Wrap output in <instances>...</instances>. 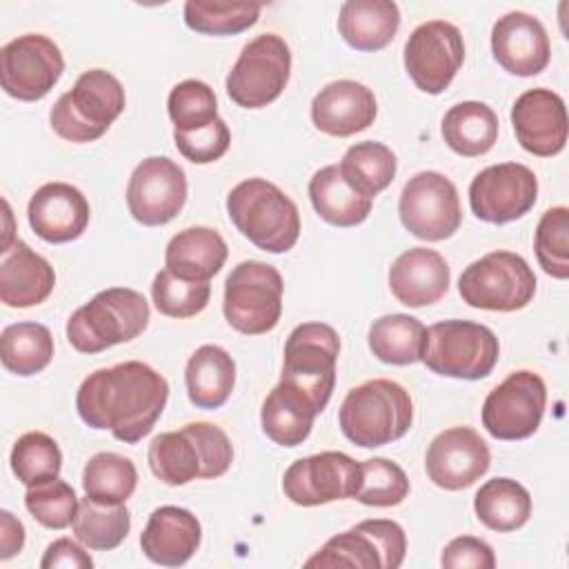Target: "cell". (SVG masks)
Masks as SVG:
<instances>
[{
	"label": "cell",
	"mask_w": 569,
	"mask_h": 569,
	"mask_svg": "<svg viewBox=\"0 0 569 569\" xmlns=\"http://www.w3.org/2000/svg\"><path fill=\"white\" fill-rule=\"evenodd\" d=\"M167 380L147 362L127 360L89 373L76 393V409L91 429H109L116 440L136 445L162 416Z\"/></svg>",
	"instance_id": "obj_1"
},
{
	"label": "cell",
	"mask_w": 569,
	"mask_h": 569,
	"mask_svg": "<svg viewBox=\"0 0 569 569\" xmlns=\"http://www.w3.org/2000/svg\"><path fill=\"white\" fill-rule=\"evenodd\" d=\"M231 460V440L211 422H189L178 431L158 433L147 451L151 473L171 487L196 478H220Z\"/></svg>",
	"instance_id": "obj_2"
},
{
	"label": "cell",
	"mask_w": 569,
	"mask_h": 569,
	"mask_svg": "<svg viewBox=\"0 0 569 569\" xmlns=\"http://www.w3.org/2000/svg\"><path fill=\"white\" fill-rule=\"evenodd\" d=\"M411 422L413 402L409 391L387 378H373L353 387L338 411L345 438L365 449L400 440Z\"/></svg>",
	"instance_id": "obj_3"
},
{
	"label": "cell",
	"mask_w": 569,
	"mask_h": 569,
	"mask_svg": "<svg viewBox=\"0 0 569 569\" xmlns=\"http://www.w3.org/2000/svg\"><path fill=\"white\" fill-rule=\"evenodd\" d=\"M227 213L236 229L267 253H287L300 236L296 202L273 182L249 178L227 196Z\"/></svg>",
	"instance_id": "obj_4"
},
{
	"label": "cell",
	"mask_w": 569,
	"mask_h": 569,
	"mask_svg": "<svg viewBox=\"0 0 569 569\" xmlns=\"http://www.w3.org/2000/svg\"><path fill=\"white\" fill-rule=\"evenodd\" d=\"M149 325V302L129 287H109L67 320V340L80 353H100L138 338Z\"/></svg>",
	"instance_id": "obj_5"
},
{
	"label": "cell",
	"mask_w": 569,
	"mask_h": 569,
	"mask_svg": "<svg viewBox=\"0 0 569 569\" xmlns=\"http://www.w3.org/2000/svg\"><path fill=\"white\" fill-rule=\"evenodd\" d=\"M124 87L104 69L84 71L51 107V129L69 142H93L124 111Z\"/></svg>",
	"instance_id": "obj_6"
},
{
	"label": "cell",
	"mask_w": 569,
	"mask_h": 569,
	"mask_svg": "<svg viewBox=\"0 0 569 569\" xmlns=\"http://www.w3.org/2000/svg\"><path fill=\"white\" fill-rule=\"evenodd\" d=\"M500 345L496 333L471 320H440L425 329L420 362L447 378L480 380L498 362Z\"/></svg>",
	"instance_id": "obj_7"
},
{
	"label": "cell",
	"mask_w": 569,
	"mask_h": 569,
	"mask_svg": "<svg viewBox=\"0 0 569 569\" xmlns=\"http://www.w3.org/2000/svg\"><path fill=\"white\" fill-rule=\"evenodd\" d=\"M338 353L340 338L331 325L302 322L284 342L280 382L300 391L320 413L333 393Z\"/></svg>",
	"instance_id": "obj_8"
},
{
	"label": "cell",
	"mask_w": 569,
	"mask_h": 569,
	"mask_svg": "<svg viewBox=\"0 0 569 569\" xmlns=\"http://www.w3.org/2000/svg\"><path fill=\"white\" fill-rule=\"evenodd\" d=\"M282 276L273 264L244 260L224 280L222 313L244 336L267 333L282 316Z\"/></svg>",
	"instance_id": "obj_9"
},
{
	"label": "cell",
	"mask_w": 569,
	"mask_h": 569,
	"mask_svg": "<svg viewBox=\"0 0 569 569\" xmlns=\"http://www.w3.org/2000/svg\"><path fill=\"white\" fill-rule=\"evenodd\" d=\"M458 293L473 309L509 313L533 300L536 276L522 256L491 251L460 273Z\"/></svg>",
	"instance_id": "obj_10"
},
{
	"label": "cell",
	"mask_w": 569,
	"mask_h": 569,
	"mask_svg": "<svg viewBox=\"0 0 569 569\" xmlns=\"http://www.w3.org/2000/svg\"><path fill=\"white\" fill-rule=\"evenodd\" d=\"M291 51L278 33H260L249 40L227 73V96L242 109H260L273 102L289 82Z\"/></svg>",
	"instance_id": "obj_11"
},
{
	"label": "cell",
	"mask_w": 569,
	"mask_h": 569,
	"mask_svg": "<svg viewBox=\"0 0 569 569\" xmlns=\"http://www.w3.org/2000/svg\"><path fill=\"white\" fill-rule=\"evenodd\" d=\"M407 553L405 529L385 518L362 520L329 538L305 565L307 567H358L398 569Z\"/></svg>",
	"instance_id": "obj_12"
},
{
	"label": "cell",
	"mask_w": 569,
	"mask_h": 569,
	"mask_svg": "<svg viewBox=\"0 0 569 569\" xmlns=\"http://www.w3.org/2000/svg\"><path fill=\"white\" fill-rule=\"evenodd\" d=\"M398 213L402 227L427 242L451 238L462 222L458 189L440 171L411 176L402 187Z\"/></svg>",
	"instance_id": "obj_13"
},
{
	"label": "cell",
	"mask_w": 569,
	"mask_h": 569,
	"mask_svg": "<svg viewBox=\"0 0 569 569\" xmlns=\"http://www.w3.org/2000/svg\"><path fill=\"white\" fill-rule=\"evenodd\" d=\"M547 407L545 380L529 369L509 373L482 402V427L498 440H522L536 433Z\"/></svg>",
	"instance_id": "obj_14"
},
{
	"label": "cell",
	"mask_w": 569,
	"mask_h": 569,
	"mask_svg": "<svg viewBox=\"0 0 569 569\" xmlns=\"http://www.w3.org/2000/svg\"><path fill=\"white\" fill-rule=\"evenodd\" d=\"M64 71L60 47L42 33H24L0 49V82L7 96L36 102L44 98Z\"/></svg>",
	"instance_id": "obj_15"
},
{
	"label": "cell",
	"mask_w": 569,
	"mask_h": 569,
	"mask_svg": "<svg viewBox=\"0 0 569 569\" xmlns=\"http://www.w3.org/2000/svg\"><path fill=\"white\" fill-rule=\"evenodd\" d=\"M465 60L462 33L445 20L422 22L405 42V69L413 84L431 96L442 93Z\"/></svg>",
	"instance_id": "obj_16"
},
{
	"label": "cell",
	"mask_w": 569,
	"mask_h": 569,
	"mask_svg": "<svg viewBox=\"0 0 569 569\" xmlns=\"http://www.w3.org/2000/svg\"><path fill=\"white\" fill-rule=\"evenodd\" d=\"M538 198L536 173L520 162L482 169L469 184V207L482 222L505 224L522 218Z\"/></svg>",
	"instance_id": "obj_17"
},
{
	"label": "cell",
	"mask_w": 569,
	"mask_h": 569,
	"mask_svg": "<svg viewBox=\"0 0 569 569\" xmlns=\"http://www.w3.org/2000/svg\"><path fill=\"white\" fill-rule=\"evenodd\" d=\"M360 462L342 451H320L291 462L282 476L284 496L300 507H318L353 498Z\"/></svg>",
	"instance_id": "obj_18"
},
{
	"label": "cell",
	"mask_w": 569,
	"mask_h": 569,
	"mask_svg": "<svg viewBox=\"0 0 569 569\" xmlns=\"http://www.w3.org/2000/svg\"><path fill=\"white\" fill-rule=\"evenodd\" d=\"M187 202V176L178 162L164 156L144 158L127 184V207L144 227L173 220Z\"/></svg>",
	"instance_id": "obj_19"
},
{
	"label": "cell",
	"mask_w": 569,
	"mask_h": 569,
	"mask_svg": "<svg viewBox=\"0 0 569 569\" xmlns=\"http://www.w3.org/2000/svg\"><path fill=\"white\" fill-rule=\"evenodd\" d=\"M489 447L471 427H449L440 431L425 456L429 480L447 491L471 487L489 471Z\"/></svg>",
	"instance_id": "obj_20"
},
{
	"label": "cell",
	"mask_w": 569,
	"mask_h": 569,
	"mask_svg": "<svg viewBox=\"0 0 569 569\" xmlns=\"http://www.w3.org/2000/svg\"><path fill=\"white\" fill-rule=\"evenodd\" d=\"M511 124L518 144L538 158H551L567 144L565 100L551 89L520 93L511 107Z\"/></svg>",
	"instance_id": "obj_21"
},
{
	"label": "cell",
	"mask_w": 569,
	"mask_h": 569,
	"mask_svg": "<svg viewBox=\"0 0 569 569\" xmlns=\"http://www.w3.org/2000/svg\"><path fill=\"white\" fill-rule=\"evenodd\" d=\"M491 53L507 73L529 78L549 64L551 42L536 16L509 11L491 29Z\"/></svg>",
	"instance_id": "obj_22"
},
{
	"label": "cell",
	"mask_w": 569,
	"mask_h": 569,
	"mask_svg": "<svg viewBox=\"0 0 569 569\" xmlns=\"http://www.w3.org/2000/svg\"><path fill=\"white\" fill-rule=\"evenodd\" d=\"M29 224L38 238L62 244L80 238L89 224V202L69 182H47L29 200Z\"/></svg>",
	"instance_id": "obj_23"
},
{
	"label": "cell",
	"mask_w": 569,
	"mask_h": 569,
	"mask_svg": "<svg viewBox=\"0 0 569 569\" xmlns=\"http://www.w3.org/2000/svg\"><path fill=\"white\" fill-rule=\"evenodd\" d=\"M378 113L376 96L356 80H336L322 87L311 100V122L318 131L347 138L373 124Z\"/></svg>",
	"instance_id": "obj_24"
},
{
	"label": "cell",
	"mask_w": 569,
	"mask_h": 569,
	"mask_svg": "<svg viewBox=\"0 0 569 569\" xmlns=\"http://www.w3.org/2000/svg\"><path fill=\"white\" fill-rule=\"evenodd\" d=\"M451 271L447 260L427 247L402 251L389 267V289L405 307H427L438 302L449 289Z\"/></svg>",
	"instance_id": "obj_25"
},
{
	"label": "cell",
	"mask_w": 569,
	"mask_h": 569,
	"mask_svg": "<svg viewBox=\"0 0 569 569\" xmlns=\"http://www.w3.org/2000/svg\"><path fill=\"white\" fill-rule=\"evenodd\" d=\"M200 540L198 518L189 509L164 505L151 511L140 536V549L156 565L180 567L198 551Z\"/></svg>",
	"instance_id": "obj_26"
},
{
	"label": "cell",
	"mask_w": 569,
	"mask_h": 569,
	"mask_svg": "<svg viewBox=\"0 0 569 569\" xmlns=\"http://www.w3.org/2000/svg\"><path fill=\"white\" fill-rule=\"evenodd\" d=\"M0 251V300L13 309L44 302L56 287L53 267L22 240Z\"/></svg>",
	"instance_id": "obj_27"
},
{
	"label": "cell",
	"mask_w": 569,
	"mask_h": 569,
	"mask_svg": "<svg viewBox=\"0 0 569 569\" xmlns=\"http://www.w3.org/2000/svg\"><path fill=\"white\" fill-rule=\"evenodd\" d=\"M400 27V9L391 0H347L340 4L338 31L356 51L385 49Z\"/></svg>",
	"instance_id": "obj_28"
},
{
	"label": "cell",
	"mask_w": 569,
	"mask_h": 569,
	"mask_svg": "<svg viewBox=\"0 0 569 569\" xmlns=\"http://www.w3.org/2000/svg\"><path fill=\"white\" fill-rule=\"evenodd\" d=\"M227 242L211 227H187L164 249V267L180 278L209 282L227 260Z\"/></svg>",
	"instance_id": "obj_29"
},
{
	"label": "cell",
	"mask_w": 569,
	"mask_h": 569,
	"mask_svg": "<svg viewBox=\"0 0 569 569\" xmlns=\"http://www.w3.org/2000/svg\"><path fill=\"white\" fill-rule=\"evenodd\" d=\"M187 396L198 409L222 407L236 385V362L218 345L198 347L184 369Z\"/></svg>",
	"instance_id": "obj_30"
},
{
	"label": "cell",
	"mask_w": 569,
	"mask_h": 569,
	"mask_svg": "<svg viewBox=\"0 0 569 569\" xmlns=\"http://www.w3.org/2000/svg\"><path fill=\"white\" fill-rule=\"evenodd\" d=\"M316 416V407L300 391L278 382L262 402L260 425L264 436L276 445L298 447L309 438Z\"/></svg>",
	"instance_id": "obj_31"
},
{
	"label": "cell",
	"mask_w": 569,
	"mask_h": 569,
	"mask_svg": "<svg viewBox=\"0 0 569 569\" xmlns=\"http://www.w3.org/2000/svg\"><path fill=\"white\" fill-rule=\"evenodd\" d=\"M309 198L316 213L333 227H356L371 213L373 200L358 193L340 173L338 164L318 169L309 180Z\"/></svg>",
	"instance_id": "obj_32"
},
{
	"label": "cell",
	"mask_w": 569,
	"mask_h": 569,
	"mask_svg": "<svg viewBox=\"0 0 569 569\" xmlns=\"http://www.w3.org/2000/svg\"><path fill=\"white\" fill-rule=\"evenodd\" d=\"M440 133L453 153L478 158L491 151L498 140V116L485 102L465 100L445 113Z\"/></svg>",
	"instance_id": "obj_33"
},
{
	"label": "cell",
	"mask_w": 569,
	"mask_h": 569,
	"mask_svg": "<svg viewBox=\"0 0 569 569\" xmlns=\"http://www.w3.org/2000/svg\"><path fill=\"white\" fill-rule=\"evenodd\" d=\"M473 511L491 531H516L531 516V496L511 478H491L476 491Z\"/></svg>",
	"instance_id": "obj_34"
},
{
	"label": "cell",
	"mask_w": 569,
	"mask_h": 569,
	"mask_svg": "<svg viewBox=\"0 0 569 569\" xmlns=\"http://www.w3.org/2000/svg\"><path fill=\"white\" fill-rule=\"evenodd\" d=\"M338 169L358 193L373 200L393 182L398 160L387 144L365 140L351 144L345 151Z\"/></svg>",
	"instance_id": "obj_35"
},
{
	"label": "cell",
	"mask_w": 569,
	"mask_h": 569,
	"mask_svg": "<svg viewBox=\"0 0 569 569\" xmlns=\"http://www.w3.org/2000/svg\"><path fill=\"white\" fill-rule=\"evenodd\" d=\"M425 325L407 313H387L369 327V349L387 365H413L420 360Z\"/></svg>",
	"instance_id": "obj_36"
},
{
	"label": "cell",
	"mask_w": 569,
	"mask_h": 569,
	"mask_svg": "<svg viewBox=\"0 0 569 569\" xmlns=\"http://www.w3.org/2000/svg\"><path fill=\"white\" fill-rule=\"evenodd\" d=\"M0 358L16 376L40 373L53 358V336L40 322H16L2 329Z\"/></svg>",
	"instance_id": "obj_37"
},
{
	"label": "cell",
	"mask_w": 569,
	"mask_h": 569,
	"mask_svg": "<svg viewBox=\"0 0 569 569\" xmlns=\"http://www.w3.org/2000/svg\"><path fill=\"white\" fill-rule=\"evenodd\" d=\"M73 536L80 545L93 551L116 549L131 529V516L124 502L104 505L84 496L73 520Z\"/></svg>",
	"instance_id": "obj_38"
},
{
	"label": "cell",
	"mask_w": 569,
	"mask_h": 569,
	"mask_svg": "<svg viewBox=\"0 0 569 569\" xmlns=\"http://www.w3.org/2000/svg\"><path fill=\"white\" fill-rule=\"evenodd\" d=\"M138 485L136 465L113 451H100L89 458L82 471V489L96 502L120 505L127 502Z\"/></svg>",
	"instance_id": "obj_39"
},
{
	"label": "cell",
	"mask_w": 569,
	"mask_h": 569,
	"mask_svg": "<svg viewBox=\"0 0 569 569\" xmlns=\"http://www.w3.org/2000/svg\"><path fill=\"white\" fill-rule=\"evenodd\" d=\"M258 2H184V24L202 36H233L253 27L260 18Z\"/></svg>",
	"instance_id": "obj_40"
},
{
	"label": "cell",
	"mask_w": 569,
	"mask_h": 569,
	"mask_svg": "<svg viewBox=\"0 0 569 569\" xmlns=\"http://www.w3.org/2000/svg\"><path fill=\"white\" fill-rule=\"evenodd\" d=\"M11 471L24 487H33L60 476L62 453L58 442L42 431L22 433L11 449Z\"/></svg>",
	"instance_id": "obj_41"
},
{
	"label": "cell",
	"mask_w": 569,
	"mask_h": 569,
	"mask_svg": "<svg viewBox=\"0 0 569 569\" xmlns=\"http://www.w3.org/2000/svg\"><path fill=\"white\" fill-rule=\"evenodd\" d=\"M409 496L405 469L389 458H369L360 462V482L353 500L367 507H396Z\"/></svg>",
	"instance_id": "obj_42"
},
{
	"label": "cell",
	"mask_w": 569,
	"mask_h": 569,
	"mask_svg": "<svg viewBox=\"0 0 569 569\" xmlns=\"http://www.w3.org/2000/svg\"><path fill=\"white\" fill-rule=\"evenodd\" d=\"M151 298L162 316L191 318L209 305L211 284L202 280L180 278L164 267L156 273L151 282Z\"/></svg>",
	"instance_id": "obj_43"
},
{
	"label": "cell",
	"mask_w": 569,
	"mask_h": 569,
	"mask_svg": "<svg viewBox=\"0 0 569 569\" xmlns=\"http://www.w3.org/2000/svg\"><path fill=\"white\" fill-rule=\"evenodd\" d=\"M167 111L173 131H196L218 118V100L213 89L202 80L178 82L167 98Z\"/></svg>",
	"instance_id": "obj_44"
},
{
	"label": "cell",
	"mask_w": 569,
	"mask_h": 569,
	"mask_svg": "<svg viewBox=\"0 0 569 569\" xmlns=\"http://www.w3.org/2000/svg\"><path fill=\"white\" fill-rule=\"evenodd\" d=\"M533 249L538 264L551 278H569V209H547L536 227Z\"/></svg>",
	"instance_id": "obj_45"
},
{
	"label": "cell",
	"mask_w": 569,
	"mask_h": 569,
	"mask_svg": "<svg viewBox=\"0 0 569 569\" xmlns=\"http://www.w3.org/2000/svg\"><path fill=\"white\" fill-rule=\"evenodd\" d=\"M78 505L80 500L76 498L73 487L60 478L27 487L24 493V507L33 516V520L56 531L73 525Z\"/></svg>",
	"instance_id": "obj_46"
},
{
	"label": "cell",
	"mask_w": 569,
	"mask_h": 569,
	"mask_svg": "<svg viewBox=\"0 0 569 569\" xmlns=\"http://www.w3.org/2000/svg\"><path fill=\"white\" fill-rule=\"evenodd\" d=\"M173 142L189 162L209 164L227 153L231 144V133L227 122L222 118H216L211 124L196 131H173Z\"/></svg>",
	"instance_id": "obj_47"
},
{
	"label": "cell",
	"mask_w": 569,
	"mask_h": 569,
	"mask_svg": "<svg viewBox=\"0 0 569 569\" xmlns=\"http://www.w3.org/2000/svg\"><path fill=\"white\" fill-rule=\"evenodd\" d=\"M440 565L447 569H460V567H473V569H493L496 556L493 549L473 536H458L449 545H445Z\"/></svg>",
	"instance_id": "obj_48"
},
{
	"label": "cell",
	"mask_w": 569,
	"mask_h": 569,
	"mask_svg": "<svg viewBox=\"0 0 569 569\" xmlns=\"http://www.w3.org/2000/svg\"><path fill=\"white\" fill-rule=\"evenodd\" d=\"M40 567L42 569H58V567H64V569H91L93 567V558L71 538H58L53 540L42 560H40Z\"/></svg>",
	"instance_id": "obj_49"
},
{
	"label": "cell",
	"mask_w": 569,
	"mask_h": 569,
	"mask_svg": "<svg viewBox=\"0 0 569 569\" xmlns=\"http://www.w3.org/2000/svg\"><path fill=\"white\" fill-rule=\"evenodd\" d=\"M24 545L22 522L7 509L0 511V560H9L20 553Z\"/></svg>",
	"instance_id": "obj_50"
}]
</instances>
